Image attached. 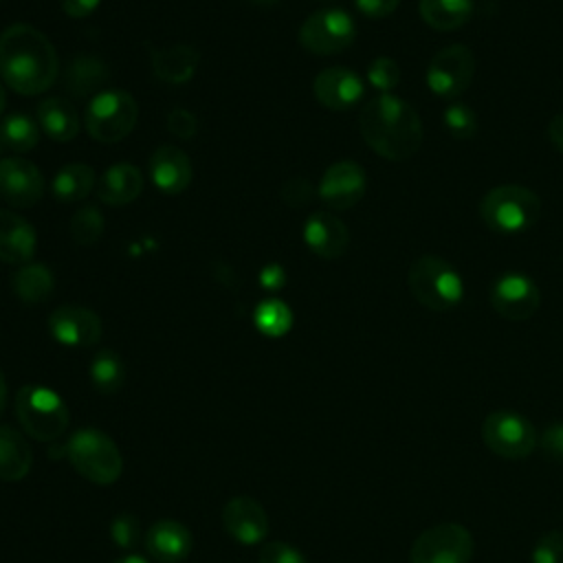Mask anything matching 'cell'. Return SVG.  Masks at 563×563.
Here are the masks:
<instances>
[{
  "label": "cell",
  "mask_w": 563,
  "mask_h": 563,
  "mask_svg": "<svg viewBox=\"0 0 563 563\" xmlns=\"http://www.w3.org/2000/svg\"><path fill=\"white\" fill-rule=\"evenodd\" d=\"M260 563H308L306 556L290 543L271 541L260 548Z\"/></svg>",
  "instance_id": "cell-38"
},
{
  "label": "cell",
  "mask_w": 563,
  "mask_h": 563,
  "mask_svg": "<svg viewBox=\"0 0 563 563\" xmlns=\"http://www.w3.org/2000/svg\"><path fill=\"white\" fill-rule=\"evenodd\" d=\"M0 75L20 95H40L59 75L51 40L31 24H13L0 35Z\"/></svg>",
  "instance_id": "cell-1"
},
{
  "label": "cell",
  "mask_w": 563,
  "mask_h": 563,
  "mask_svg": "<svg viewBox=\"0 0 563 563\" xmlns=\"http://www.w3.org/2000/svg\"><path fill=\"white\" fill-rule=\"evenodd\" d=\"M37 121L46 136H51L53 141H73L79 132L77 110L64 97H48L40 101Z\"/></svg>",
  "instance_id": "cell-26"
},
{
  "label": "cell",
  "mask_w": 563,
  "mask_h": 563,
  "mask_svg": "<svg viewBox=\"0 0 563 563\" xmlns=\"http://www.w3.org/2000/svg\"><path fill=\"white\" fill-rule=\"evenodd\" d=\"M114 563H150V561L143 559V556H139V554H128V556H123V559H119V561H114Z\"/></svg>",
  "instance_id": "cell-47"
},
{
  "label": "cell",
  "mask_w": 563,
  "mask_h": 563,
  "mask_svg": "<svg viewBox=\"0 0 563 563\" xmlns=\"http://www.w3.org/2000/svg\"><path fill=\"white\" fill-rule=\"evenodd\" d=\"M95 187V169L86 163H68L64 165L53 180V196L59 202H79Z\"/></svg>",
  "instance_id": "cell-28"
},
{
  "label": "cell",
  "mask_w": 563,
  "mask_h": 563,
  "mask_svg": "<svg viewBox=\"0 0 563 563\" xmlns=\"http://www.w3.org/2000/svg\"><path fill=\"white\" fill-rule=\"evenodd\" d=\"M365 185H367V178L358 163L339 161L323 172L317 194L325 202V207L343 211V209H352L363 198Z\"/></svg>",
  "instance_id": "cell-13"
},
{
  "label": "cell",
  "mask_w": 563,
  "mask_h": 563,
  "mask_svg": "<svg viewBox=\"0 0 563 563\" xmlns=\"http://www.w3.org/2000/svg\"><path fill=\"white\" fill-rule=\"evenodd\" d=\"M7 407V380H4V374L0 372V416Z\"/></svg>",
  "instance_id": "cell-46"
},
{
  "label": "cell",
  "mask_w": 563,
  "mask_h": 563,
  "mask_svg": "<svg viewBox=\"0 0 563 563\" xmlns=\"http://www.w3.org/2000/svg\"><path fill=\"white\" fill-rule=\"evenodd\" d=\"M15 416L22 429L40 442L57 440L70 420L64 398L44 385H24L18 389Z\"/></svg>",
  "instance_id": "cell-6"
},
{
  "label": "cell",
  "mask_w": 563,
  "mask_h": 563,
  "mask_svg": "<svg viewBox=\"0 0 563 563\" xmlns=\"http://www.w3.org/2000/svg\"><path fill=\"white\" fill-rule=\"evenodd\" d=\"M31 446L20 431L9 424H0V479L20 482L31 471Z\"/></svg>",
  "instance_id": "cell-25"
},
{
  "label": "cell",
  "mask_w": 563,
  "mask_h": 563,
  "mask_svg": "<svg viewBox=\"0 0 563 563\" xmlns=\"http://www.w3.org/2000/svg\"><path fill=\"white\" fill-rule=\"evenodd\" d=\"M314 97L317 101L328 108V110H347L352 106H356L365 92L363 79L350 70V68H341V66H332L321 70L314 77L312 84Z\"/></svg>",
  "instance_id": "cell-17"
},
{
  "label": "cell",
  "mask_w": 563,
  "mask_h": 563,
  "mask_svg": "<svg viewBox=\"0 0 563 563\" xmlns=\"http://www.w3.org/2000/svg\"><path fill=\"white\" fill-rule=\"evenodd\" d=\"M356 37V24L352 15L339 7L321 9L308 15L299 29V42L303 48L317 55H334L345 51Z\"/></svg>",
  "instance_id": "cell-10"
},
{
  "label": "cell",
  "mask_w": 563,
  "mask_h": 563,
  "mask_svg": "<svg viewBox=\"0 0 563 563\" xmlns=\"http://www.w3.org/2000/svg\"><path fill=\"white\" fill-rule=\"evenodd\" d=\"M108 77H110V70L106 62H101L95 55H77L66 66L64 86L68 95L84 99L95 95L108 81Z\"/></svg>",
  "instance_id": "cell-24"
},
{
  "label": "cell",
  "mask_w": 563,
  "mask_h": 563,
  "mask_svg": "<svg viewBox=\"0 0 563 563\" xmlns=\"http://www.w3.org/2000/svg\"><path fill=\"white\" fill-rule=\"evenodd\" d=\"M194 545L191 532L185 523L174 519H161L152 523L145 534V550L158 563H180L189 556Z\"/></svg>",
  "instance_id": "cell-18"
},
{
  "label": "cell",
  "mask_w": 563,
  "mask_h": 563,
  "mask_svg": "<svg viewBox=\"0 0 563 563\" xmlns=\"http://www.w3.org/2000/svg\"><path fill=\"white\" fill-rule=\"evenodd\" d=\"M475 55L464 44H451L438 51L424 73L427 88L442 99L460 97L473 81Z\"/></svg>",
  "instance_id": "cell-11"
},
{
  "label": "cell",
  "mask_w": 563,
  "mask_h": 563,
  "mask_svg": "<svg viewBox=\"0 0 563 563\" xmlns=\"http://www.w3.org/2000/svg\"><path fill=\"white\" fill-rule=\"evenodd\" d=\"M482 438H484V444L495 455L506 460L528 457L537 446V433L530 420L508 409L493 411L484 418Z\"/></svg>",
  "instance_id": "cell-9"
},
{
  "label": "cell",
  "mask_w": 563,
  "mask_h": 563,
  "mask_svg": "<svg viewBox=\"0 0 563 563\" xmlns=\"http://www.w3.org/2000/svg\"><path fill=\"white\" fill-rule=\"evenodd\" d=\"M62 2V9L66 15L70 18H86L90 15L101 0H59Z\"/></svg>",
  "instance_id": "cell-44"
},
{
  "label": "cell",
  "mask_w": 563,
  "mask_h": 563,
  "mask_svg": "<svg viewBox=\"0 0 563 563\" xmlns=\"http://www.w3.org/2000/svg\"><path fill=\"white\" fill-rule=\"evenodd\" d=\"M312 198V185L306 178H290L282 187V200L292 207H301Z\"/></svg>",
  "instance_id": "cell-40"
},
{
  "label": "cell",
  "mask_w": 563,
  "mask_h": 563,
  "mask_svg": "<svg viewBox=\"0 0 563 563\" xmlns=\"http://www.w3.org/2000/svg\"><path fill=\"white\" fill-rule=\"evenodd\" d=\"M66 455L73 468L88 482L108 486L119 479L123 471V457L114 440L92 427L79 429L66 444Z\"/></svg>",
  "instance_id": "cell-5"
},
{
  "label": "cell",
  "mask_w": 563,
  "mask_h": 563,
  "mask_svg": "<svg viewBox=\"0 0 563 563\" xmlns=\"http://www.w3.org/2000/svg\"><path fill=\"white\" fill-rule=\"evenodd\" d=\"M473 0H420V18L435 31H455L473 15Z\"/></svg>",
  "instance_id": "cell-27"
},
{
  "label": "cell",
  "mask_w": 563,
  "mask_h": 563,
  "mask_svg": "<svg viewBox=\"0 0 563 563\" xmlns=\"http://www.w3.org/2000/svg\"><path fill=\"white\" fill-rule=\"evenodd\" d=\"M367 79L376 90H380V95L389 92L400 81V66L391 57H376L367 66Z\"/></svg>",
  "instance_id": "cell-35"
},
{
  "label": "cell",
  "mask_w": 563,
  "mask_h": 563,
  "mask_svg": "<svg viewBox=\"0 0 563 563\" xmlns=\"http://www.w3.org/2000/svg\"><path fill=\"white\" fill-rule=\"evenodd\" d=\"M48 330L62 345L90 347L101 339V319L86 306L66 303L51 312Z\"/></svg>",
  "instance_id": "cell-14"
},
{
  "label": "cell",
  "mask_w": 563,
  "mask_h": 563,
  "mask_svg": "<svg viewBox=\"0 0 563 563\" xmlns=\"http://www.w3.org/2000/svg\"><path fill=\"white\" fill-rule=\"evenodd\" d=\"M4 101H7V95H4V86L0 84V114H2V110H4Z\"/></svg>",
  "instance_id": "cell-48"
},
{
  "label": "cell",
  "mask_w": 563,
  "mask_h": 563,
  "mask_svg": "<svg viewBox=\"0 0 563 563\" xmlns=\"http://www.w3.org/2000/svg\"><path fill=\"white\" fill-rule=\"evenodd\" d=\"M548 139H550V143L559 152H563V112H559V114H554L550 119V123H548Z\"/></svg>",
  "instance_id": "cell-45"
},
{
  "label": "cell",
  "mask_w": 563,
  "mask_h": 563,
  "mask_svg": "<svg viewBox=\"0 0 563 563\" xmlns=\"http://www.w3.org/2000/svg\"><path fill=\"white\" fill-rule=\"evenodd\" d=\"M358 130L363 141L387 161L411 158L424 139L422 121L413 106L391 92L376 95L363 106Z\"/></svg>",
  "instance_id": "cell-2"
},
{
  "label": "cell",
  "mask_w": 563,
  "mask_h": 563,
  "mask_svg": "<svg viewBox=\"0 0 563 563\" xmlns=\"http://www.w3.org/2000/svg\"><path fill=\"white\" fill-rule=\"evenodd\" d=\"M220 519L227 534L242 545L262 543L268 534V515L264 506L249 495H238L229 499L222 508Z\"/></svg>",
  "instance_id": "cell-15"
},
{
  "label": "cell",
  "mask_w": 563,
  "mask_h": 563,
  "mask_svg": "<svg viewBox=\"0 0 563 563\" xmlns=\"http://www.w3.org/2000/svg\"><path fill=\"white\" fill-rule=\"evenodd\" d=\"M473 537L462 523L444 521L416 537L409 550L411 563H471Z\"/></svg>",
  "instance_id": "cell-8"
},
{
  "label": "cell",
  "mask_w": 563,
  "mask_h": 563,
  "mask_svg": "<svg viewBox=\"0 0 563 563\" xmlns=\"http://www.w3.org/2000/svg\"><path fill=\"white\" fill-rule=\"evenodd\" d=\"M139 117L134 97L125 90L97 92L86 108V130L101 143H117L125 139Z\"/></svg>",
  "instance_id": "cell-7"
},
{
  "label": "cell",
  "mask_w": 563,
  "mask_h": 563,
  "mask_svg": "<svg viewBox=\"0 0 563 563\" xmlns=\"http://www.w3.org/2000/svg\"><path fill=\"white\" fill-rule=\"evenodd\" d=\"M0 141H2L4 150L29 152L40 141V128L31 117H26L22 112H13V114L4 117L0 123Z\"/></svg>",
  "instance_id": "cell-30"
},
{
  "label": "cell",
  "mask_w": 563,
  "mask_h": 563,
  "mask_svg": "<svg viewBox=\"0 0 563 563\" xmlns=\"http://www.w3.org/2000/svg\"><path fill=\"white\" fill-rule=\"evenodd\" d=\"M125 365L112 350H101L90 363V383L101 394H114L123 387Z\"/></svg>",
  "instance_id": "cell-31"
},
{
  "label": "cell",
  "mask_w": 563,
  "mask_h": 563,
  "mask_svg": "<svg viewBox=\"0 0 563 563\" xmlns=\"http://www.w3.org/2000/svg\"><path fill=\"white\" fill-rule=\"evenodd\" d=\"M2 152H4V145H2V141H0V154H2Z\"/></svg>",
  "instance_id": "cell-50"
},
{
  "label": "cell",
  "mask_w": 563,
  "mask_h": 563,
  "mask_svg": "<svg viewBox=\"0 0 563 563\" xmlns=\"http://www.w3.org/2000/svg\"><path fill=\"white\" fill-rule=\"evenodd\" d=\"M103 233V216L97 207L86 205L70 218V235L77 244L90 246L95 244Z\"/></svg>",
  "instance_id": "cell-33"
},
{
  "label": "cell",
  "mask_w": 563,
  "mask_h": 563,
  "mask_svg": "<svg viewBox=\"0 0 563 563\" xmlns=\"http://www.w3.org/2000/svg\"><path fill=\"white\" fill-rule=\"evenodd\" d=\"M284 284H286V273H284V268H282L279 264H268V266L262 268V273H260V286H262L264 290L275 292V290H279Z\"/></svg>",
  "instance_id": "cell-42"
},
{
  "label": "cell",
  "mask_w": 563,
  "mask_h": 563,
  "mask_svg": "<svg viewBox=\"0 0 563 563\" xmlns=\"http://www.w3.org/2000/svg\"><path fill=\"white\" fill-rule=\"evenodd\" d=\"M150 178L163 194H180L191 183V161L183 150L161 145L150 156Z\"/></svg>",
  "instance_id": "cell-20"
},
{
  "label": "cell",
  "mask_w": 563,
  "mask_h": 563,
  "mask_svg": "<svg viewBox=\"0 0 563 563\" xmlns=\"http://www.w3.org/2000/svg\"><path fill=\"white\" fill-rule=\"evenodd\" d=\"M532 563H563V532L550 530L532 548Z\"/></svg>",
  "instance_id": "cell-37"
},
{
  "label": "cell",
  "mask_w": 563,
  "mask_h": 563,
  "mask_svg": "<svg viewBox=\"0 0 563 563\" xmlns=\"http://www.w3.org/2000/svg\"><path fill=\"white\" fill-rule=\"evenodd\" d=\"M152 70L161 81L187 84L200 62V53L189 44H174L167 48H150Z\"/></svg>",
  "instance_id": "cell-22"
},
{
  "label": "cell",
  "mask_w": 563,
  "mask_h": 563,
  "mask_svg": "<svg viewBox=\"0 0 563 563\" xmlns=\"http://www.w3.org/2000/svg\"><path fill=\"white\" fill-rule=\"evenodd\" d=\"M167 128L178 139H191L196 134V130H198V121H196V117L189 110L174 108L169 112V117H167Z\"/></svg>",
  "instance_id": "cell-39"
},
{
  "label": "cell",
  "mask_w": 563,
  "mask_h": 563,
  "mask_svg": "<svg viewBox=\"0 0 563 563\" xmlns=\"http://www.w3.org/2000/svg\"><path fill=\"white\" fill-rule=\"evenodd\" d=\"M253 2H257V4H275L277 0H253Z\"/></svg>",
  "instance_id": "cell-49"
},
{
  "label": "cell",
  "mask_w": 563,
  "mask_h": 563,
  "mask_svg": "<svg viewBox=\"0 0 563 563\" xmlns=\"http://www.w3.org/2000/svg\"><path fill=\"white\" fill-rule=\"evenodd\" d=\"M444 130L457 141H468L477 134V114L466 103H451L442 114Z\"/></svg>",
  "instance_id": "cell-34"
},
{
  "label": "cell",
  "mask_w": 563,
  "mask_h": 563,
  "mask_svg": "<svg viewBox=\"0 0 563 563\" xmlns=\"http://www.w3.org/2000/svg\"><path fill=\"white\" fill-rule=\"evenodd\" d=\"M303 242L314 255L334 260L347 249L350 233L336 216L328 211H314L303 224Z\"/></svg>",
  "instance_id": "cell-19"
},
{
  "label": "cell",
  "mask_w": 563,
  "mask_h": 563,
  "mask_svg": "<svg viewBox=\"0 0 563 563\" xmlns=\"http://www.w3.org/2000/svg\"><path fill=\"white\" fill-rule=\"evenodd\" d=\"M11 286L24 303H42L53 295L55 279L44 264H26L13 273Z\"/></svg>",
  "instance_id": "cell-29"
},
{
  "label": "cell",
  "mask_w": 563,
  "mask_h": 563,
  "mask_svg": "<svg viewBox=\"0 0 563 563\" xmlns=\"http://www.w3.org/2000/svg\"><path fill=\"white\" fill-rule=\"evenodd\" d=\"M253 323L266 336H284L292 325V312L279 299H264L253 312Z\"/></svg>",
  "instance_id": "cell-32"
},
{
  "label": "cell",
  "mask_w": 563,
  "mask_h": 563,
  "mask_svg": "<svg viewBox=\"0 0 563 563\" xmlns=\"http://www.w3.org/2000/svg\"><path fill=\"white\" fill-rule=\"evenodd\" d=\"M407 286L420 306L435 312L453 310L464 299L460 273L438 255H420L407 273Z\"/></svg>",
  "instance_id": "cell-4"
},
{
  "label": "cell",
  "mask_w": 563,
  "mask_h": 563,
  "mask_svg": "<svg viewBox=\"0 0 563 563\" xmlns=\"http://www.w3.org/2000/svg\"><path fill=\"white\" fill-rule=\"evenodd\" d=\"M398 2H400V0H354L356 9H358L363 15L374 18V20L391 15V13L396 11Z\"/></svg>",
  "instance_id": "cell-41"
},
{
  "label": "cell",
  "mask_w": 563,
  "mask_h": 563,
  "mask_svg": "<svg viewBox=\"0 0 563 563\" xmlns=\"http://www.w3.org/2000/svg\"><path fill=\"white\" fill-rule=\"evenodd\" d=\"M44 194V178L40 169L26 158L0 161V198L11 207H33Z\"/></svg>",
  "instance_id": "cell-16"
},
{
  "label": "cell",
  "mask_w": 563,
  "mask_h": 563,
  "mask_svg": "<svg viewBox=\"0 0 563 563\" xmlns=\"http://www.w3.org/2000/svg\"><path fill=\"white\" fill-rule=\"evenodd\" d=\"M139 532H141L139 519H136L134 515H130V512L117 515V517L112 519V523H110V539H112V541L117 543V548H121V550H128V548L136 545Z\"/></svg>",
  "instance_id": "cell-36"
},
{
  "label": "cell",
  "mask_w": 563,
  "mask_h": 563,
  "mask_svg": "<svg viewBox=\"0 0 563 563\" xmlns=\"http://www.w3.org/2000/svg\"><path fill=\"white\" fill-rule=\"evenodd\" d=\"M541 198L523 185H497L479 200L482 222L499 235H517L537 224Z\"/></svg>",
  "instance_id": "cell-3"
},
{
  "label": "cell",
  "mask_w": 563,
  "mask_h": 563,
  "mask_svg": "<svg viewBox=\"0 0 563 563\" xmlns=\"http://www.w3.org/2000/svg\"><path fill=\"white\" fill-rule=\"evenodd\" d=\"M35 246V229L24 218L0 209V260L7 264H26Z\"/></svg>",
  "instance_id": "cell-21"
},
{
  "label": "cell",
  "mask_w": 563,
  "mask_h": 563,
  "mask_svg": "<svg viewBox=\"0 0 563 563\" xmlns=\"http://www.w3.org/2000/svg\"><path fill=\"white\" fill-rule=\"evenodd\" d=\"M141 189H143V176L130 163L110 165L97 180L99 200L106 205H114V207L136 200Z\"/></svg>",
  "instance_id": "cell-23"
},
{
  "label": "cell",
  "mask_w": 563,
  "mask_h": 563,
  "mask_svg": "<svg viewBox=\"0 0 563 563\" xmlns=\"http://www.w3.org/2000/svg\"><path fill=\"white\" fill-rule=\"evenodd\" d=\"M488 301L499 317L508 321H526L537 312L541 303V292L528 275L519 271H508L490 284Z\"/></svg>",
  "instance_id": "cell-12"
},
{
  "label": "cell",
  "mask_w": 563,
  "mask_h": 563,
  "mask_svg": "<svg viewBox=\"0 0 563 563\" xmlns=\"http://www.w3.org/2000/svg\"><path fill=\"white\" fill-rule=\"evenodd\" d=\"M543 449L554 457H563V422L548 427L543 433Z\"/></svg>",
  "instance_id": "cell-43"
}]
</instances>
